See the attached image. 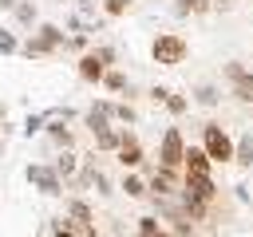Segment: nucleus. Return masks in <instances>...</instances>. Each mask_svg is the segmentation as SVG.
I'll list each match as a JSON object with an SVG mask.
<instances>
[{
	"instance_id": "nucleus-16",
	"label": "nucleus",
	"mask_w": 253,
	"mask_h": 237,
	"mask_svg": "<svg viewBox=\"0 0 253 237\" xmlns=\"http://www.w3.org/2000/svg\"><path fill=\"white\" fill-rule=\"evenodd\" d=\"M99 87H107L111 95H123V91H126V99H130V79H126L119 67H111V71L103 75V83H99Z\"/></svg>"
},
{
	"instance_id": "nucleus-15",
	"label": "nucleus",
	"mask_w": 253,
	"mask_h": 237,
	"mask_svg": "<svg viewBox=\"0 0 253 237\" xmlns=\"http://www.w3.org/2000/svg\"><path fill=\"white\" fill-rule=\"evenodd\" d=\"M63 213H67V217H75V221H87V225H95V209H91V201H83V198H67Z\"/></svg>"
},
{
	"instance_id": "nucleus-18",
	"label": "nucleus",
	"mask_w": 253,
	"mask_h": 237,
	"mask_svg": "<svg viewBox=\"0 0 253 237\" xmlns=\"http://www.w3.org/2000/svg\"><path fill=\"white\" fill-rule=\"evenodd\" d=\"M126 198H146L150 190H146V178H138V174H123V186H119Z\"/></svg>"
},
{
	"instance_id": "nucleus-9",
	"label": "nucleus",
	"mask_w": 253,
	"mask_h": 237,
	"mask_svg": "<svg viewBox=\"0 0 253 237\" xmlns=\"http://www.w3.org/2000/svg\"><path fill=\"white\" fill-rule=\"evenodd\" d=\"M75 75H79L83 83L99 87V83H103V75H107V67L99 63V55H95V51H87V55H79V59H75Z\"/></svg>"
},
{
	"instance_id": "nucleus-23",
	"label": "nucleus",
	"mask_w": 253,
	"mask_h": 237,
	"mask_svg": "<svg viewBox=\"0 0 253 237\" xmlns=\"http://www.w3.org/2000/svg\"><path fill=\"white\" fill-rule=\"evenodd\" d=\"M130 4H134V0H103V12H107L111 20H119V16L130 12Z\"/></svg>"
},
{
	"instance_id": "nucleus-24",
	"label": "nucleus",
	"mask_w": 253,
	"mask_h": 237,
	"mask_svg": "<svg viewBox=\"0 0 253 237\" xmlns=\"http://www.w3.org/2000/svg\"><path fill=\"white\" fill-rule=\"evenodd\" d=\"M111 122H134V107L130 103H115L111 107Z\"/></svg>"
},
{
	"instance_id": "nucleus-26",
	"label": "nucleus",
	"mask_w": 253,
	"mask_h": 237,
	"mask_svg": "<svg viewBox=\"0 0 253 237\" xmlns=\"http://www.w3.org/2000/svg\"><path fill=\"white\" fill-rule=\"evenodd\" d=\"M12 51H20V40L8 28H0V55H12Z\"/></svg>"
},
{
	"instance_id": "nucleus-4",
	"label": "nucleus",
	"mask_w": 253,
	"mask_h": 237,
	"mask_svg": "<svg viewBox=\"0 0 253 237\" xmlns=\"http://www.w3.org/2000/svg\"><path fill=\"white\" fill-rule=\"evenodd\" d=\"M24 178H28V186L32 190H40L43 198H55V194H63V178L47 166V162H32L28 170H24Z\"/></svg>"
},
{
	"instance_id": "nucleus-21",
	"label": "nucleus",
	"mask_w": 253,
	"mask_h": 237,
	"mask_svg": "<svg viewBox=\"0 0 253 237\" xmlns=\"http://www.w3.org/2000/svg\"><path fill=\"white\" fill-rule=\"evenodd\" d=\"M91 51H95V55H99V63H103V67H107V71H111V67H115V63H119V51H115V47H111V43H99V47H91Z\"/></svg>"
},
{
	"instance_id": "nucleus-5",
	"label": "nucleus",
	"mask_w": 253,
	"mask_h": 237,
	"mask_svg": "<svg viewBox=\"0 0 253 237\" xmlns=\"http://www.w3.org/2000/svg\"><path fill=\"white\" fill-rule=\"evenodd\" d=\"M182 158H186L182 130H178V126H170V130L162 134V142H158V166H162V170H178V166H182Z\"/></svg>"
},
{
	"instance_id": "nucleus-35",
	"label": "nucleus",
	"mask_w": 253,
	"mask_h": 237,
	"mask_svg": "<svg viewBox=\"0 0 253 237\" xmlns=\"http://www.w3.org/2000/svg\"><path fill=\"white\" fill-rule=\"evenodd\" d=\"M154 237H174V233H166V229H158V233H154Z\"/></svg>"
},
{
	"instance_id": "nucleus-7",
	"label": "nucleus",
	"mask_w": 253,
	"mask_h": 237,
	"mask_svg": "<svg viewBox=\"0 0 253 237\" xmlns=\"http://www.w3.org/2000/svg\"><path fill=\"white\" fill-rule=\"evenodd\" d=\"M115 154H119V162H123V170H126V174H134V170L142 166V158H146V154H142V142H138V134H134V130H123V142H119V150H115Z\"/></svg>"
},
{
	"instance_id": "nucleus-25",
	"label": "nucleus",
	"mask_w": 253,
	"mask_h": 237,
	"mask_svg": "<svg viewBox=\"0 0 253 237\" xmlns=\"http://www.w3.org/2000/svg\"><path fill=\"white\" fill-rule=\"evenodd\" d=\"M67 51H79V55H87L91 51V43H87V36L83 32H75V36H67V43H63Z\"/></svg>"
},
{
	"instance_id": "nucleus-34",
	"label": "nucleus",
	"mask_w": 253,
	"mask_h": 237,
	"mask_svg": "<svg viewBox=\"0 0 253 237\" xmlns=\"http://www.w3.org/2000/svg\"><path fill=\"white\" fill-rule=\"evenodd\" d=\"M16 4H20V0H0V12H12Z\"/></svg>"
},
{
	"instance_id": "nucleus-12",
	"label": "nucleus",
	"mask_w": 253,
	"mask_h": 237,
	"mask_svg": "<svg viewBox=\"0 0 253 237\" xmlns=\"http://www.w3.org/2000/svg\"><path fill=\"white\" fill-rule=\"evenodd\" d=\"M182 166H186V174H210V154L202 150V146H186V158H182Z\"/></svg>"
},
{
	"instance_id": "nucleus-29",
	"label": "nucleus",
	"mask_w": 253,
	"mask_h": 237,
	"mask_svg": "<svg viewBox=\"0 0 253 237\" xmlns=\"http://www.w3.org/2000/svg\"><path fill=\"white\" fill-rule=\"evenodd\" d=\"M158 233V217H138V237H154Z\"/></svg>"
},
{
	"instance_id": "nucleus-17",
	"label": "nucleus",
	"mask_w": 253,
	"mask_h": 237,
	"mask_svg": "<svg viewBox=\"0 0 253 237\" xmlns=\"http://www.w3.org/2000/svg\"><path fill=\"white\" fill-rule=\"evenodd\" d=\"M229 91H233V99L253 103V71H241L237 79H229Z\"/></svg>"
},
{
	"instance_id": "nucleus-33",
	"label": "nucleus",
	"mask_w": 253,
	"mask_h": 237,
	"mask_svg": "<svg viewBox=\"0 0 253 237\" xmlns=\"http://www.w3.org/2000/svg\"><path fill=\"white\" fill-rule=\"evenodd\" d=\"M174 12H178V16H190V0H178V4H174Z\"/></svg>"
},
{
	"instance_id": "nucleus-31",
	"label": "nucleus",
	"mask_w": 253,
	"mask_h": 237,
	"mask_svg": "<svg viewBox=\"0 0 253 237\" xmlns=\"http://www.w3.org/2000/svg\"><path fill=\"white\" fill-rule=\"evenodd\" d=\"M166 95H170L166 87H150V99H154V103H166Z\"/></svg>"
},
{
	"instance_id": "nucleus-30",
	"label": "nucleus",
	"mask_w": 253,
	"mask_h": 237,
	"mask_svg": "<svg viewBox=\"0 0 253 237\" xmlns=\"http://www.w3.org/2000/svg\"><path fill=\"white\" fill-rule=\"evenodd\" d=\"M241 71H245V67H241V63H225V79H237V75H241Z\"/></svg>"
},
{
	"instance_id": "nucleus-8",
	"label": "nucleus",
	"mask_w": 253,
	"mask_h": 237,
	"mask_svg": "<svg viewBox=\"0 0 253 237\" xmlns=\"http://www.w3.org/2000/svg\"><path fill=\"white\" fill-rule=\"evenodd\" d=\"M51 237H99V229L87 225V221H75V217L59 213V217L51 221Z\"/></svg>"
},
{
	"instance_id": "nucleus-6",
	"label": "nucleus",
	"mask_w": 253,
	"mask_h": 237,
	"mask_svg": "<svg viewBox=\"0 0 253 237\" xmlns=\"http://www.w3.org/2000/svg\"><path fill=\"white\" fill-rule=\"evenodd\" d=\"M182 194H186V201L210 205V201H213V194H217V186H213V178H210V174H186V178H182Z\"/></svg>"
},
{
	"instance_id": "nucleus-27",
	"label": "nucleus",
	"mask_w": 253,
	"mask_h": 237,
	"mask_svg": "<svg viewBox=\"0 0 253 237\" xmlns=\"http://www.w3.org/2000/svg\"><path fill=\"white\" fill-rule=\"evenodd\" d=\"M162 107H166V111H170V115H186V107H190V103H186V99H182V95H174V91H170V95H166V103H162Z\"/></svg>"
},
{
	"instance_id": "nucleus-22",
	"label": "nucleus",
	"mask_w": 253,
	"mask_h": 237,
	"mask_svg": "<svg viewBox=\"0 0 253 237\" xmlns=\"http://www.w3.org/2000/svg\"><path fill=\"white\" fill-rule=\"evenodd\" d=\"M194 99H198V103H202V107H213V103H217V99H221V95H217V87H213V83H202V87H198V91H194Z\"/></svg>"
},
{
	"instance_id": "nucleus-3",
	"label": "nucleus",
	"mask_w": 253,
	"mask_h": 237,
	"mask_svg": "<svg viewBox=\"0 0 253 237\" xmlns=\"http://www.w3.org/2000/svg\"><path fill=\"white\" fill-rule=\"evenodd\" d=\"M233 138L225 134L221 122H206L202 126V150L210 154V162H233Z\"/></svg>"
},
{
	"instance_id": "nucleus-20",
	"label": "nucleus",
	"mask_w": 253,
	"mask_h": 237,
	"mask_svg": "<svg viewBox=\"0 0 253 237\" xmlns=\"http://www.w3.org/2000/svg\"><path fill=\"white\" fill-rule=\"evenodd\" d=\"M12 12H16V20H20V24H36V16H40V12H36V0H20Z\"/></svg>"
},
{
	"instance_id": "nucleus-13",
	"label": "nucleus",
	"mask_w": 253,
	"mask_h": 237,
	"mask_svg": "<svg viewBox=\"0 0 253 237\" xmlns=\"http://www.w3.org/2000/svg\"><path fill=\"white\" fill-rule=\"evenodd\" d=\"M91 138H95V150H99V154H115L119 142H123V126H107V130H99V134H91Z\"/></svg>"
},
{
	"instance_id": "nucleus-32",
	"label": "nucleus",
	"mask_w": 253,
	"mask_h": 237,
	"mask_svg": "<svg viewBox=\"0 0 253 237\" xmlns=\"http://www.w3.org/2000/svg\"><path fill=\"white\" fill-rule=\"evenodd\" d=\"M190 12H210V0H190Z\"/></svg>"
},
{
	"instance_id": "nucleus-14",
	"label": "nucleus",
	"mask_w": 253,
	"mask_h": 237,
	"mask_svg": "<svg viewBox=\"0 0 253 237\" xmlns=\"http://www.w3.org/2000/svg\"><path fill=\"white\" fill-rule=\"evenodd\" d=\"M51 170H55V174L63 178V186H67V182H71V178L79 174V158H75L71 150H59V158L51 162Z\"/></svg>"
},
{
	"instance_id": "nucleus-10",
	"label": "nucleus",
	"mask_w": 253,
	"mask_h": 237,
	"mask_svg": "<svg viewBox=\"0 0 253 237\" xmlns=\"http://www.w3.org/2000/svg\"><path fill=\"white\" fill-rule=\"evenodd\" d=\"M43 134L59 146V150H71L75 146V130L67 126V118H55V115H47V126H43Z\"/></svg>"
},
{
	"instance_id": "nucleus-11",
	"label": "nucleus",
	"mask_w": 253,
	"mask_h": 237,
	"mask_svg": "<svg viewBox=\"0 0 253 237\" xmlns=\"http://www.w3.org/2000/svg\"><path fill=\"white\" fill-rule=\"evenodd\" d=\"M146 190H150L154 198H170V194L178 190V170H162V166H158V170L150 174V182H146Z\"/></svg>"
},
{
	"instance_id": "nucleus-19",
	"label": "nucleus",
	"mask_w": 253,
	"mask_h": 237,
	"mask_svg": "<svg viewBox=\"0 0 253 237\" xmlns=\"http://www.w3.org/2000/svg\"><path fill=\"white\" fill-rule=\"evenodd\" d=\"M233 162H237V166H253V134H245V138L233 146Z\"/></svg>"
},
{
	"instance_id": "nucleus-28",
	"label": "nucleus",
	"mask_w": 253,
	"mask_h": 237,
	"mask_svg": "<svg viewBox=\"0 0 253 237\" xmlns=\"http://www.w3.org/2000/svg\"><path fill=\"white\" fill-rule=\"evenodd\" d=\"M43 126H47V115H28V122H24V134L32 138V134H40Z\"/></svg>"
},
{
	"instance_id": "nucleus-1",
	"label": "nucleus",
	"mask_w": 253,
	"mask_h": 237,
	"mask_svg": "<svg viewBox=\"0 0 253 237\" xmlns=\"http://www.w3.org/2000/svg\"><path fill=\"white\" fill-rule=\"evenodd\" d=\"M63 43H67V36H63L59 24H36V32L20 43V51H24L28 59H43V55H55Z\"/></svg>"
},
{
	"instance_id": "nucleus-2",
	"label": "nucleus",
	"mask_w": 253,
	"mask_h": 237,
	"mask_svg": "<svg viewBox=\"0 0 253 237\" xmlns=\"http://www.w3.org/2000/svg\"><path fill=\"white\" fill-rule=\"evenodd\" d=\"M186 51H190V43H186L178 32H162V36H154V43H150L154 63H162V67H178V63H186Z\"/></svg>"
}]
</instances>
